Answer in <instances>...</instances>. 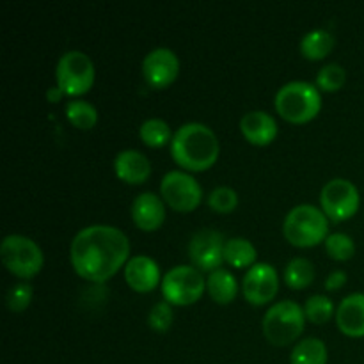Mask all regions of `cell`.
Returning a JSON list of instances; mask_svg holds the SVG:
<instances>
[{"mask_svg": "<svg viewBox=\"0 0 364 364\" xmlns=\"http://www.w3.org/2000/svg\"><path fill=\"white\" fill-rule=\"evenodd\" d=\"M139 135L148 146H164L171 139V128L160 117H149L139 128Z\"/></svg>", "mask_w": 364, "mask_h": 364, "instance_id": "obj_25", "label": "cell"}, {"mask_svg": "<svg viewBox=\"0 0 364 364\" xmlns=\"http://www.w3.org/2000/svg\"><path fill=\"white\" fill-rule=\"evenodd\" d=\"M304 308H301L297 302H276L263 316V333L270 343L284 347L301 336L304 329Z\"/></svg>", "mask_w": 364, "mask_h": 364, "instance_id": "obj_5", "label": "cell"}, {"mask_svg": "<svg viewBox=\"0 0 364 364\" xmlns=\"http://www.w3.org/2000/svg\"><path fill=\"white\" fill-rule=\"evenodd\" d=\"M326 251L333 256L334 259H350L355 252V244L352 237L347 233H331L326 238Z\"/></svg>", "mask_w": 364, "mask_h": 364, "instance_id": "obj_27", "label": "cell"}, {"mask_svg": "<svg viewBox=\"0 0 364 364\" xmlns=\"http://www.w3.org/2000/svg\"><path fill=\"white\" fill-rule=\"evenodd\" d=\"M178 71H180V60L176 53L166 46L151 50L142 60V75L153 87L169 85L178 77Z\"/></svg>", "mask_w": 364, "mask_h": 364, "instance_id": "obj_13", "label": "cell"}, {"mask_svg": "<svg viewBox=\"0 0 364 364\" xmlns=\"http://www.w3.org/2000/svg\"><path fill=\"white\" fill-rule=\"evenodd\" d=\"M224 245L226 240L219 231L201 230L188 242V258L196 269L213 272L224 262Z\"/></svg>", "mask_w": 364, "mask_h": 364, "instance_id": "obj_11", "label": "cell"}, {"mask_svg": "<svg viewBox=\"0 0 364 364\" xmlns=\"http://www.w3.org/2000/svg\"><path fill=\"white\" fill-rule=\"evenodd\" d=\"M66 117L77 128L89 130L98 121V112H96L95 105H91L89 102H84V100H70L66 103Z\"/></svg>", "mask_w": 364, "mask_h": 364, "instance_id": "obj_24", "label": "cell"}, {"mask_svg": "<svg viewBox=\"0 0 364 364\" xmlns=\"http://www.w3.org/2000/svg\"><path fill=\"white\" fill-rule=\"evenodd\" d=\"M334 38L326 28H315L301 39V52L308 59H323L333 50Z\"/></svg>", "mask_w": 364, "mask_h": 364, "instance_id": "obj_22", "label": "cell"}, {"mask_svg": "<svg viewBox=\"0 0 364 364\" xmlns=\"http://www.w3.org/2000/svg\"><path fill=\"white\" fill-rule=\"evenodd\" d=\"M160 192L171 208L178 212H191L198 208L203 199V191L198 180L183 171H169L160 181Z\"/></svg>", "mask_w": 364, "mask_h": 364, "instance_id": "obj_10", "label": "cell"}, {"mask_svg": "<svg viewBox=\"0 0 364 364\" xmlns=\"http://www.w3.org/2000/svg\"><path fill=\"white\" fill-rule=\"evenodd\" d=\"M334 304L326 295H311L304 304V315L309 322L323 323L333 316Z\"/></svg>", "mask_w": 364, "mask_h": 364, "instance_id": "obj_26", "label": "cell"}, {"mask_svg": "<svg viewBox=\"0 0 364 364\" xmlns=\"http://www.w3.org/2000/svg\"><path fill=\"white\" fill-rule=\"evenodd\" d=\"M283 233L290 244L299 247L316 245L327 238V215L313 205H299L288 212Z\"/></svg>", "mask_w": 364, "mask_h": 364, "instance_id": "obj_4", "label": "cell"}, {"mask_svg": "<svg viewBox=\"0 0 364 364\" xmlns=\"http://www.w3.org/2000/svg\"><path fill=\"white\" fill-rule=\"evenodd\" d=\"M206 281L199 269L191 265H178L171 269L162 279V294L169 304H192L203 295Z\"/></svg>", "mask_w": 364, "mask_h": 364, "instance_id": "obj_8", "label": "cell"}, {"mask_svg": "<svg viewBox=\"0 0 364 364\" xmlns=\"http://www.w3.org/2000/svg\"><path fill=\"white\" fill-rule=\"evenodd\" d=\"M132 219L141 230L153 231L166 219L162 199L153 192H142L132 203Z\"/></svg>", "mask_w": 364, "mask_h": 364, "instance_id": "obj_14", "label": "cell"}, {"mask_svg": "<svg viewBox=\"0 0 364 364\" xmlns=\"http://www.w3.org/2000/svg\"><path fill=\"white\" fill-rule=\"evenodd\" d=\"M224 259L237 269L252 267L256 262V247L247 238H230L224 245Z\"/></svg>", "mask_w": 364, "mask_h": 364, "instance_id": "obj_21", "label": "cell"}, {"mask_svg": "<svg viewBox=\"0 0 364 364\" xmlns=\"http://www.w3.org/2000/svg\"><path fill=\"white\" fill-rule=\"evenodd\" d=\"M240 130L249 142L265 146L276 139L277 123L265 110H251L240 119Z\"/></svg>", "mask_w": 364, "mask_h": 364, "instance_id": "obj_17", "label": "cell"}, {"mask_svg": "<svg viewBox=\"0 0 364 364\" xmlns=\"http://www.w3.org/2000/svg\"><path fill=\"white\" fill-rule=\"evenodd\" d=\"M32 301V287L28 283H16L7 290L6 302L11 311L20 313L31 304Z\"/></svg>", "mask_w": 364, "mask_h": 364, "instance_id": "obj_30", "label": "cell"}, {"mask_svg": "<svg viewBox=\"0 0 364 364\" xmlns=\"http://www.w3.org/2000/svg\"><path fill=\"white\" fill-rule=\"evenodd\" d=\"M124 279L134 290L151 291L160 281V269L149 256H134L124 267Z\"/></svg>", "mask_w": 364, "mask_h": 364, "instance_id": "obj_15", "label": "cell"}, {"mask_svg": "<svg viewBox=\"0 0 364 364\" xmlns=\"http://www.w3.org/2000/svg\"><path fill=\"white\" fill-rule=\"evenodd\" d=\"M63 95H64V91L59 87V85H52V87L46 91V98H48V102H52V103L59 102V100L63 98Z\"/></svg>", "mask_w": 364, "mask_h": 364, "instance_id": "obj_33", "label": "cell"}, {"mask_svg": "<svg viewBox=\"0 0 364 364\" xmlns=\"http://www.w3.org/2000/svg\"><path fill=\"white\" fill-rule=\"evenodd\" d=\"M345 77H347V73H345L343 66L329 63L322 66V70L316 75V85L323 91H338V89L343 87Z\"/></svg>", "mask_w": 364, "mask_h": 364, "instance_id": "obj_28", "label": "cell"}, {"mask_svg": "<svg viewBox=\"0 0 364 364\" xmlns=\"http://www.w3.org/2000/svg\"><path fill=\"white\" fill-rule=\"evenodd\" d=\"M359 191L352 181L345 178H334L323 185L320 192L322 212L334 223L347 220L358 212L359 208Z\"/></svg>", "mask_w": 364, "mask_h": 364, "instance_id": "obj_9", "label": "cell"}, {"mask_svg": "<svg viewBox=\"0 0 364 364\" xmlns=\"http://www.w3.org/2000/svg\"><path fill=\"white\" fill-rule=\"evenodd\" d=\"M277 287H279V277H277L276 269L269 263H255L245 272L244 281H242L244 297L256 306L272 301L274 295L277 294Z\"/></svg>", "mask_w": 364, "mask_h": 364, "instance_id": "obj_12", "label": "cell"}, {"mask_svg": "<svg viewBox=\"0 0 364 364\" xmlns=\"http://www.w3.org/2000/svg\"><path fill=\"white\" fill-rule=\"evenodd\" d=\"M336 323L347 336H364V294H350L336 309Z\"/></svg>", "mask_w": 364, "mask_h": 364, "instance_id": "obj_16", "label": "cell"}, {"mask_svg": "<svg viewBox=\"0 0 364 364\" xmlns=\"http://www.w3.org/2000/svg\"><path fill=\"white\" fill-rule=\"evenodd\" d=\"M208 205H210V208H213L215 212L228 213V212H231V210L237 208L238 196L233 188L223 185V187H217L210 192Z\"/></svg>", "mask_w": 364, "mask_h": 364, "instance_id": "obj_29", "label": "cell"}, {"mask_svg": "<svg viewBox=\"0 0 364 364\" xmlns=\"http://www.w3.org/2000/svg\"><path fill=\"white\" fill-rule=\"evenodd\" d=\"M315 279V267L306 258H294L284 269V281L294 290H302Z\"/></svg>", "mask_w": 364, "mask_h": 364, "instance_id": "obj_23", "label": "cell"}, {"mask_svg": "<svg viewBox=\"0 0 364 364\" xmlns=\"http://www.w3.org/2000/svg\"><path fill=\"white\" fill-rule=\"evenodd\" d=\"M130 242L119 228L92 224L75 235L70 258L78 276L103 283L127 263Z\"/></svg>", "mask_w": 364, "mask_h": 364, "instance_id": "obj_1", "label": "cell"}, {"mask_svg": "<svg viewBox=\"0 0 364 364\" xmlns=\"http://www.w3.org/2000/svg\"><path fill=\"white\" fill-rule=\"evenodd\" d=\"M206 290H208L210 297L213 301L220 302V304H228L233 301L238 294V283L237 277L226 269H217L208 274L206 277Z\"/></svg>", "mask_w": 364, "mask_h": 364, "instance_id": "obj_19", "label": "cell"}, {"mask_svg": "<svg viewBox=\"0 0 364 364\" xmlns=\"http://www.w3.org/2000/svg\"><path fill=\"white\" fill-rule=\"evenodd\" d=\"M171 155L188 171H205L219 156V141L212 128L203 123H185L171 139Z\"/></svg>", "mask_w": 364, "mask_h": 364, "instance_id": "obj_2", "label": "cell"}, {"mask_svg": "<svg viewBox=\"0 0 364 364\" xmlns=\"http://www.w3.org/2000/svg\"><path fill=\"white\" fill-rule=\"evenodd\" d=\"M57 85L68 96L84 95L95 82V66L87 53L80 50H70L63 53L55 68Z\"/></svg>", "mask_w": 364, "mask_h": 364, "instance_id": "obj_7", "label": "cell"}, {"mask_svg": "<svg viewBox=\"0 0 364 364\" xmlns=\"http://www.w3.org/2000/svg\"><path fill=\"white\" fill-rule=\"evenodd\" d=\"M0 258L7 270L21 279L36 276L43 267V251L23 235H7L0 244Z\"/></svg>", "mask_w": 364, "mask_h": 364, "instance_id": "obj_6", "label": "cell"}, {"mask_svg": "<svg viewBox=\"0 0 364 364\" xmlns=\"http://www.w3.org/2000/svg\"><path fill=\"white\" fill-rule=\"evenodd\" d=\"M345 283H347V274H345L343 270H333V272L327 276L326 288L327 290H338V288L343 287Z\"/></svg>", "mask_w": 364, "mask_h": 364, "instance_id": "obj_32", "label": "cell"}, {"mask_svg": "<svg viewBox=\"0 0 364 364\" xmlns=\"http://www.w3.org/2000/svg\"><path fill=\"white\" fill-rule=\"evenodd\" d=\"M290 364H327V347L318 338L299 341L290 355Z\"/></svg>", "mask_w": 364, "mask_h": 364, "instance_id": "obj_20", "label": "cell"}, {"mask_svg": "<svg viewBox=\"0 0 364 364\" xmlns=\"http://www.w3.org/2000/svg\"><path fill=\"white\" fill-rule=\"evenodd\" d=\"M148 322L149 327L153 331H159V333H164V331L169 329L171 323H173V309H171L169 302H156L151 308V311H149Z\"/></svg>", "mask_w": 364, "mask_h": 364, "instance_id": "obj_31", "label": "cell"}, {"mask_svg": "<svg viewBox=\"0 0 364 364\" xmlns=\"http://www.w3.org/2000/svg\"><path fill=\"white\" fill-rule=\"evenodd\" d=\"M114 171L127 183H142L151 173V164L137 149H123L114 159Z\"/></svg>", "mask_w": 364, "mask_h": 364, "instance_id": "obj_18", "label": "cell"}, {"mask_svg": "<svg viewBox=\"0 0 364 364\" xmlns=\"http://www.w3.org/2000/svg\"><path fill=\"white\" fill-rule=\"evenodd\" d=\"M322 98L316 85L304 80L284 84L276 95V109L291 123H306L318 114Z\"/></svg>", "mask_w": 364, "mask_h": 364, "instance_id": "obj_3", "label": "cell"}]
</instances>
